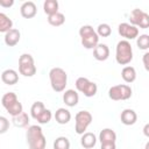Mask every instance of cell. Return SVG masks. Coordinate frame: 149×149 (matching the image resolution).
<instances>
[{
  "mask_svg": "<svg viewBox=\"0 0 149 149\" xmlns=\"http://www.w3.org/2000/svg\"><path fill=\"white\" fill-rule=\"evenodd\" d=\"M143 134H144V136H147L148 139H149V123H146L144 126H143Z\"/></svg>",
  "mask_w": 149,
  "mask_h": 149,
  "instance_id": "obj_34",
  "label": "cell"
},
{
  "mask_svg": "<svg viewBox=\"0 0 149 149\" xmlns=\"http://www.w3.org/2000/svg\"><path fill=\"white\" fill-rule=\"evenodd\" d=\"M10 29H13L12 19H9L5 13H0V33L6 34Z\"/></svg>",
  "mask_w": 149,
  "mask_h": 149,
  "instance_id": "obj_25",
  "label": "cell"
},
{
  "mask_svg": "<svg viewBox=\"0 0 149 149\" xmlns=\"http://www.w3.org/2000/svg\"><path fill=\"white\" fill-rule=\"evenodd\" d=\"M144 149H149V141L146 143V146H144Z\"/></svg>",
  "mask_w": 149,
  "mask_h": 149,
  "instance_id": "obj_35",
  "label": "cell"
},
{
  "mask_svg": "<svg viewBox=\"0 0 149 149\" xmlns=\"http://www.w3.org/2000/svg\"><path fill=\"white\" fill-rule=\"evenodd\" d=\"M30 115L40 125L49 123L52 119V113L50 109L45 108L42 101H35L30 107Z\"/></svg>",
  "mask_w": 149,
  "mask_h": 149,
  "instance_id": "obj_6",
  "label": "cell"
},
{
  "mask_svg": "<svg viewBox=\"0 0 149 149\" xmlns=\"http://www.w3.org/2000/svg\"><path fill=\"white\" fill-rule=\"evenodd\" d=\"M97 34L99 37H108L112 34V28L108 23H100L97 27Z\"/></svg>",
  "mask_w": 149,
  "mask_h": 149,
  "instance_id": "obj_28",
  "label": "cell"
},
{
  "mask_svg": "<svg viewBox=\"0 0 149 149\" xmlns=\"http://www.w3.org/2000/svg\"><path fill=\"white\" fill-rule=\"evenodd\" d=\"M37 69L35 65L34 57L30 54H22L19 57V72L24 77H33Z\"/></svg>",
  "mask_w": 149,
  "mask_h": 149,
  "instance_id": "obj_7",
  "label": "cell"
},
{
  "mask_svg": "<svg viewBox=\"0 0 149 149\" xmlns=\"http://www.w3.org/2000/svg\"><path fill=\"white\" fill-rule=\"evenodd\" d=\"M79 36L81 45L85 49H94L99 44V35L90 24H84L79 28Z\"/></svg>",
  "mask_w": 149,
  "mask_h": 149,
  "instance_id": "obj_3",
  "label": "cell"
},
{
  "mask_svg": "<svg viewBox=\"0 0 149 149\" xmlns=\"http://www.w3.org/2000/svg\"><path fill=\"white\" fill-rule=\"evenodd\" d=\"M97 136L93 134V133H91V132H86V133H84L83 135H81V137H80V144H81V147L83 148H85V149H91V148H93L95 144H97Z\"/></svg>",
  "mask_w": 149,
  "mask_h": 149,
  "instance_id": "obj_21",
  "label": "cell"
},
{
  "mask_svg": "<svg viewBox=\"0 0 149 149\" xmlns=\"http://www.w3.org/2000/svg\"><path fill=\"white\" fill-rule=\"evenodd\" d=\"M136 44H137L139 49H141V50H148L149 49V35L148 34L139 35V37L136 38Z\"/></svg>",
  "mask_w": 149,
  "mask_h": 149,
  "instance_id": "obj_29",
  "label": "cell"
},
{
  "mask_svg": "<svg viewBox=\"0 0 149 149\" xmlns=\"http://www.w3.org/2000/svg\"><path fill=\"white\" fill-rule=\"evenodd\" d=\"M14 5V0H0V6L3 8H9Z\"/></svg>",
  "mask_w": 149,
  "mask_h": 149,
  "instance_id": "obj_32",
  "label": "cell"
},
{
  "mask_svg": "<svg viewBox=\"0 0 149 149\" xmlns=\"http://www.w3.org/2000/svg\"><path fill=\"white\" fill-rule=\"evenodd\" d=\"M93 57L99 61V62H104L109 57V48L107 47V44L104 43H99L94 49H93Z\"/></svg>",
  "mask_w": 149,
  "mask_h": 149,
  "instance_id": "obj_16",
  "label": "cell"
},
{
  "mask_svg": "<svg viewBox=\"0 0 149 149\" xmlns=\"http://www.w3.org/2000/svg\"><path fill=\"white\" fill-rule=\"evenodd\" d=\"M120 120L125 126H133L137 121V114L132 108H126L120 114Z\"/></svg>",
  "mask_w": 149,
  "mask_h": 149,
  "instance_id": "obj_15",
  "label": "cell"
},
{
  "mask_svg": "<svg viewBox=\"0 0 149 149\" xmlns=\"http://www.w3.org/2000/svg\"><path fill=\"white\" fill-rule=\"evenodd\" d=\"M54 149H70V141L65 136H58L54 141Z\"/></svg>",
  "mask_w": 149,
  "mask_h": 149,
  "instance_id": "obj_27",
  "label": "cell"
},
{
  "mask_svg": "<svg viewBox=\"0 0 149 149\" xmlns=\"http://www.w3.org/2000/svg\"><path fill=\"white\" fill-rule=\"evenodd\" d=\"M26 139L29 149H45L47 140L41 126L38 125L29 126L26 133Z\"/></svg>",
  "mask_w": 149,
  "mask_h": 149,
  "instance_id": "obj_1",
  "label": "cell"
},
{
  "mask_svg": "<svg viewBox=\"0 0 149 149\" xmlns=\"http://www.w3.org/2000/svg\"><path fill=\"white\" fill-rule=\"evenodd\" d=\"M20 38H21V33H20L19 29H15V28H13V29H10L9 31H7V33L5 34V37H3L5 43H6V45H8V47H14V45H16V44L20 42Z\"/></svg>",
  "mask_w": 149,
  "mask_h": 149,
  "instance_id": "obj_18",
  "label": "cell"
},
{
  "mask_svg": "<svg viewBox=\"0 0 149 149\" xmlns=\"http://www.w3.org/2000/svg\"><path fill=\"white\" fill-rule=\"evenodd\" d=\"M115 61L120 65H127L133 61V48L129 41L121 40L115 48Z\"/></svg>",
  "mask_w": 149,
  "mask_h": 149,
  "instance_id": "obj_4",
  "label": "cell"
},
{
  "mask_svg": "<svg viewBox=\"0 0 149 149\" xmlns=\"http://www.w3.org/2000/svg\"><path fill=\"white\" fill-rule=\"evenodd\" d=\"M49 80L55 92H63L68 85V73L62 68L55 66L49 71Z\"/></svg>",
  "mask_w": 149,
  "mask_h": 149,
  "instance_id": "obj_2",
  "label": "cell"
},
{
  "mask_svg": "<svg viewBox=\"0 0 149 149\" xmlns=\"http://www.w3.org/2000/svg\"><path fill=\"white\" fill-rule=\"evenodd\" d=\"M9 128V121L5 116H0V134H5Z\"/></svg>",
  "mask_w": 149,
  "mask_h": 149,
  "instance_id": "obj_30",
  "label": "cell"
},
{
  "mask_svg": "<svg viewBox=\"0 0 149 149\" xmlns=\"http://www.w3.org/2000/svg\"><path fill=\"white\" fill-rule=\"evenodd\" d=\"M64 22H65V16L61 12L48 16V23L50 26H52V27H59V26L64 24Z\"/></svg>",
  "mask_w": 149,
  "mask_h": 149,
  "instance_id": "obj_26",
  "label": "cell"
},
{
  "mask_svg": "<svg viewBox=\"0 0 149 149\" xmlns=\"http://www.w3.org/2000/svg\"><path fill=\"white\" fill-rule=\"evenodd\" d=\"M76 88L78 92L83 93L85 97L87 98H91V97H94L98 92V86L94 81H91L90 79L85 78V77H79L77 78L76 83Z\"/></svg>",
  "mask_w": 149,
  "mask_h": 149,
  "instance_id": "obj_10",
  "label": "cell"
},
{
  "mask_svg": "<svg viewBox=\"0 0 149 149\" xmlns=\"http://www.w3.org/2000/svg\"><path fill=\"white\" fill-rule=\"evenodd\" d=\"M58 7H59V3L57 0H45L43 2V10L48 16L55 13H58Z\"/></svg>",
  "mask_w": 149,
  "mask_h": 149,
  "instance_id": "obj_24",
  "label": "cell"
},
{
  "mask_svg": "<svg viewBox=\"0 0 149 149\" xmlns=\"http://www.w3.org/2000/svg\"><path fill=\"white\" fill-rule=\"evenodd\" d=\"M93 116L88 111H79L74 116V130L77 134L83 135L92 123Z\"/></svg>",
  "mask_w": 149,
  "mask_h": 149,
  "instance_id": "obj_9",
  "label": "cell"
},
{
  "mask_svg": "<svg viewBox=\"0 0 149 149\" xmlns=\"http://www.w3.org/2000/svg\"><path fill=\"white\" fill-rule=\"evenodd\" d=\"M129 21H130V24L137 28H141V29L149 28V14L140 8H135L132 10L129 15Z\"/></svg>",
  "mask_w": 149,
  "mask_h": 149,
  "instance_id": "obj_11",
  "label": "cell"
},
{
  "mask_svg": "<svg viewBox=\"0 0 149 149\" xmlns=\"http://www.w3.org/2000/svg\"><path fill=\"white\" fill-rule=\"evenodd\" d=\"M121 77L128 84L135 81V79H136V70H135V68L130 66V65H126L121 70Z\"/></svg>",
  "mask_w": 149,
  "mask_h": 149,
  "instance_id": "obj_22",
  "label": "cell"
},
{
  "mask_svg": "<svg viewBox=\"0 0 149 149\" xmlns=\"http://www.w3.org/2000/svg\"><path fill=\"white\" fill-rule=\"evenodd\" d=\"M20 13L24 19H31L37 13V7L33 1H26L20 7Z\"/></svg>",
  "mask_w": 149,
  "mask_h": 149,
  "instance_id": "obj_14",
  "label": "cell"
},
{
  "mask_svg": "<svg viewBox=\"0 0 149 149\" xmlns=\"http://www.w3.org/2000/svg\"><path fill=\"white\" fill-rule=\"evenodd\" d=\"M100 149H116L115 143H105L100 146Z\"/></svg>",
  "mask_w": 149,
  "mask_h": 149,
  "instance_id": "obj_33",
  "label": "cell"
},
{
  "mask_svg": "<svg viewBox=\"0 0 149 149\" xmlns=\"http://www.w3.org/2000/svg\"><path fill=\"white\" fill-rule=\"evenodd\" d=\"M132 94H133V90L127 84H118L109 87L108 90V97L114 101L128 100L132 97Z\"/></svg>",
  "mask_w": 149,
  "mask_h": 149,
  "instance_id": "obj_8",
  "label": "cell"
},
{
  "mask_svg": "<svg viewBox=\"0 0 149 149\" xmlns=\"http://www.w3.org/2000/svg\"><path fill=\"white\" fill-rule=\"evenodd\" d=\"M63 101L68 107H74L79 102V94L76 90L69 88L63 93Z\"/></svg>",
  "mask_w": 149,
  "mask_h": 149,
  "instance_id": "obj_13",
  "label": "cell"
},
{
  "mask_svg": "<svg viewBox=\"0 0 149 149\" xmlns=\"http://www.w3.org/2000/svg\"><path fill=\"white\" fill-rule=\"evenodd\" d=\"M100 144L105 143H115L116 142V133L112 128H104L99 133Z\"/></svg>",
  "mask_w": 149,
  "mask_h": 149,
  "instance_id": "obj_17",
  "label": "cell"
},
{
  "mask_svg": "<svg viewBox=\"0 0 149 149\" xmlns=\"http://www.w3.org/2000/svg\"><path fill=\"white\" fill-rule=\"evenodd\" d=\"M118 33L121 37H125V40H135L139 37V28L128 23V22H122L118 26Z\"/></svg>",
  "mask_w": 149,
  "mask_h": 149,
  "instance_id": "obj_12",
  "label": "cell"
},
{
  "mask_svg": "<svg viewBox=\"0 0 149 149\" xmlns=\"http://www.w3.org/2000/svg\"><path fill=\"white\" fill-rule=\"evenodd\" d=\"M142 63H143L144 69L149 72V51H147V52L143 54V56H142Z\"/></svg>",
  "mask_w": 149,
  "mask_h": 149,
  "instance_id": "obj_31",
  "label": "cell"
},
{
  "mask_svg": "<svg viewBox=\"0 0 149 149\" xmlns=\"http://www.w3.org/2000/svg\"><path fill=\"white\" fill-rule=\"evenodd\" d=\"M55 120L57 123L59 125H66L69 123V121L71 120V113L69 109L64 108V107H59L56 112H55Z\"/></svg>",
  "mask_w": 149,
  "mask_h": 149,
  "instance_id": "obj_20",
  "label": "cell"
},
{
  "mask_svg": "<svg viewBox=\"0 0 149 149\" xmlns=\"http://www.w3.org/2000/svg\"><path fill=\"white\" fill-rule=\"evenodd\" d=\"M29 115L26 113V112H22L21 114L16 115V116H13L12 118V122L15 127H19V128H24V127H28L29 125Z\"/></svg>",
  "mask_w": 149,
  "mask_h": 149,
  "instance_id": "obj_23",
  "label": "cell"
},
{
  "mask_svg": "<svg viewBox=\"0 0 149 149\" xmlns=\"http://www.w3.org/2000/svg\"><path fill=\"white\" fill-rule=\"evenodd\" d=\"M1 104L3 106V108L13 116H16L19 114H21L23 112V106L22 104L19 101L17 95L14 92H7L2 95L1 98Z\"/></svg>",
  "mask_w": 149,
  "mask_h": 149,
  "instance_id": "obj_5",
  "label": "cell"
},
{
  "mask_svg": "<svg viewBox=\"0 0 149 149\" xmlns=\"http://www.w3.org/2000/svg\"><path fill=\"white\" fill-rule=\"evenodd\" d=\"M1 80L7 85H15L19 81V73L13 69H6L1 73Z\"/></svg>",
  "mask_w": 149,
  "mask_h": 149,
  "instance_id": "obj_19",
  "label": "cell"
}]
</instances>
